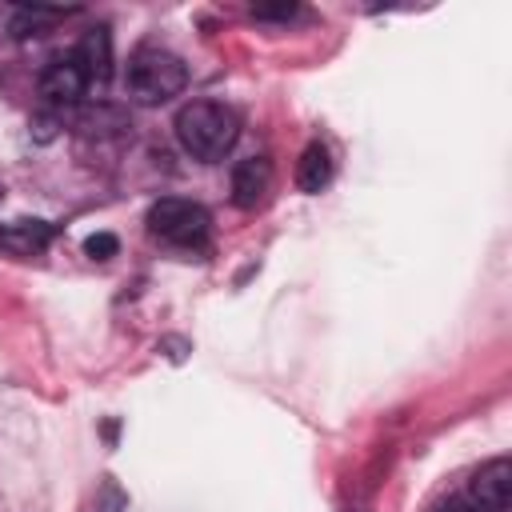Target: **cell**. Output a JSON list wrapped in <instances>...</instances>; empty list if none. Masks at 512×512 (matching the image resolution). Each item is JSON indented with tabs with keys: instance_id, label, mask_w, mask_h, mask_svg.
Returning <instances> with one entry per match:
<instances>
[{
	"instance_id": "cell-1",
	"label": "cell",
	"mask_w": 512,
	"mask_h": 512,
	"mask_svg": "<svg viewBox=\"0 0 512 512\" xmlns=\"http://www.w3.org/2000/svg\"><path fill=\"white\" fill-rule=\"evenodd\" d=\"M172 128H176L180 148L188 156H196V160H224L232 152L236 136H240L236 112L228 104H220V100H192V104H184L176 112Z\"/></svg>"
},
{
	"instance_id": "cell-2",
	"label": "cell",
	"mask_w": 512,
	"mask_h": 512,
	"mask_svg": "<svg viewBox=\"0 0 512 512\" xmlns=\"http://www.w3.org/2000/svg\"><path fill=\"white\" fill-rule=\"evenodd\" d=\"M188 84V68L176 52L168 48H156V44H144L128 56L124 64V88L136 104H164L172 96H180Z\"/></svg>"
},
{
	"instance_id": "cell-3",
	"label": "cell",
	"mask_w": 512,
	"mask_h": 512,
	"mask_svg": "<svg viewBox=\"0 0 512 512\" xmlns=\"http://www.w3.org/2000/svg\"><path fill=\"white\" fill-rule=\"evenodd\" d=\"M208 212L196 204V200H180V196H164L148 208V232L164 244H176V248H200L208 240Z\"/></svg>"
},
{
	"instance_id": "cell-4",
	"label": "cell",
	"mask_w": 512,
	"mask_h": 512,
	"mask_svg": "<svg viewBox=\"0 0 512 512\" xmlns=\"http://www.w3.org/2000/svg\"><path fill=\"white\" fill-rule=\"evenodd\" d=\"M464 500H468L472 508H480V512H508V508H512V460H508V456L488 460V464L472 476Z\"/></svg>"
},
{
	"instance_id": "cell-5",
	"label": "cell",
	"mask_w": 512,
	"mask_h": 512,
	"mask_svg": "<svg viewBox=\"0 0 512 512\" xmlns=\"http://www.w3.org/2000/svg\"><path fill=\"white\" fill-rule=\"evenodd\" d=\"M84 92H88V76H84V68L76 64L72 52L52 56V60L44 64V72H40V96H44L48 104L64 108V104H76Z\"/></svg>"
},
{
	"instance_id": "cell-6",
	"label": "cell",
	"mask_w": 512,
	"mask_h": 512,
	"mask_svg": "<svg viewBox=\"0 0 512 512\" xmlns=\"http://www.w3.org/2000/svg\"><path fill=\"white\" fill-rule=\"evenodd\" d=\"M268 192H272V164H268V156H248V160H240L232 168V204L236 208L252 212V208H260L268 200Z\"/></svg>"
},
{
	"instance_id": "cell-7",
	"label": "cell",
	"mask_w": 512,
	"mask_h": 512,
	"mask_svg": "<svg viewBox=\"0 0 512 512\" xmlns=\"http://www.w3.org/2000/svg\"><path fill=\"white\" fill-rule=\"evenodd\" d=\"M72 56H76V64L84 68L88 84H108V76H112V36H108L104 24L88 28V32L80 36V44L72 48Z\"/></svg>"
},
{
	"instance_id": "cell-8",
	"label": "cell",
	"mask_w": 512,
	"mask_h": 512,
	"mask_svg": "<svg viewBox=\"0 0 512 512\" xmlns=\"http://www.w3.org/2000/svg\"><path fill=\"white\" fill-rule=\"evenodd\" d=\"M56 228L48 220H8L0 224V248L12 256H36L52 244Z\"/></svg>"
},
{
	"instance_id": "cell-9",
	"label": "cell",
	"mask_w": 512,
	"mask_h": 512,
	"mask_svg": "<svg viewBox=\"0 0 512 512\" xmlns=\"http://www.w3.org/2000/svg\"><path fill=\"white\" fill-rule=\"evenodd\" d=\"M328 180H332V156H328V148L320 140H312L300 152V160H296V188L308 192V196H316V192L328 188Z\"/></svg>"
},
{
	"instance_id": "cell-10",
	"label": "cell",
	"mask_w": 512,
	"mask_h": 512,
	"mask_svg": "<svg viewBox=\"0 0 512 512\" xmlns=\"http://www.w3.org/2000/svg\"><path fill=\"white\" fill-rule=\"evenodd\" d=\"M60 16H64V12H56V8H20V12L12 16V36H16V40L40 36V32H48Z\"/></svg>"
},
{
	"instance_id": "cell-11",
	"label": "cell",
	"mask_w": 512,
	"mask_h": 512,
	"mask_svg": "<svg viewBox=\"0 0 512 512\" xmlns=\"http://www.w3.org/2000/svg\"><path fill=\"white\" fill-rule=\"evenodd\" d=\"M120 252V240L112 236V232H92L88 240H84V256L88 260H112Z\"/></svg>"
},
{
	"instance_id": "cell-12",
	"label": "cell",
	"mask_w": 512,
	"mask_h": 512,
	"mask_svg": "<svg viewBox=\"0 0 512 512\" xmlns=\"http://www.w3.org/2000/svg\"><path fill=\"white\" fill-rule=\"evenodd\" d=\"M128 500H124V492L112 484V480H104V488H100V500H96V512H120Z\"/></svg>"
},
{
	"instance_id": "cell-13",
	"label": "cell",
	"mask_w": 512,
	"mask_h": 512,
	"mask_svg": "<svg viewBox=\"0 0 512 512\" xmlns=\"http://www.w3.org/2000/svg\"><path fill=\"white\" fill-rule=\"evenodd\" d=\"M296 12H300L296 4H256V8H252L256 20H288V16H296Z\"/></svg>"
}]
</instances>
